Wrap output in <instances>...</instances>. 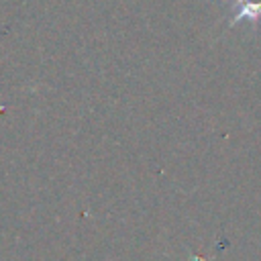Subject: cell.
Listing matches in <instances>:
<instances>
[{
    "label": "cell",
    "instance_id": "obj_1",
    "mask_svg": "<svg viewBox=\"0 0 261 261\" xmlns=\"http://www.w3.org/2000/svg\"><path fill=\"white\" fill-rule=\"evenodd\" d=\"M237 14L232 16V24L249 18V20H257L259 12H261V0H237Z\"/></svg>",
    "mask_w": 261,
    "mask_h": 261
}]
</instances>
